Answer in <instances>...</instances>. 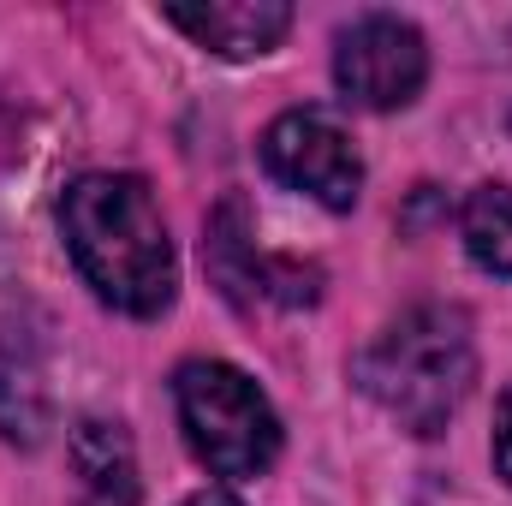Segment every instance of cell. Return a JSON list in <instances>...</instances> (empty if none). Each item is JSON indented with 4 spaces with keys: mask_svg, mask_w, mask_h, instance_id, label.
<instances>
[{
    "mask_svg": "<svg viewBox=\"0 0 512 506\" xmlns=\"http://www.w3.org/2000/svg\"><path fill=\"white\" fill-rule=\"evenodd\" d=\"M60 227L78 274L102 304L126 316H161L179 292L167 221L137 173H84L60 197Z\"/></svg>",
    "mask_w": 512,
    "mask_h": 506,
    "instance_id": "cell-1",
    "label": "cell"
},
{
    "mask_svg": "<svg viewBox=\"0 0 512 506\" xmlns=\"http://www.w3.org/2000/svg\"><path fill=\"white\" fill-rule=\"evenodd\" d=\"M352 381L382 405L387 417H399L411 435L447 429V417L465 405V393L477 381L471 316L453 310V304L405 310L399 322H387L382 334L352 358Z\"/></svg>",
    "mask_w": 512,
    "mask_h": 506,
    "instance_id": "cell-2",
    "label": "cell"
},
{
    "mask_svg": "<svg viewBox=\"0 0 512 506\" xmlns=\"http://www.w3.org/2000/svg\"><path fill=\"white\" fill-rule=\"evenodd\" d=\"M173 399H179L191 453L215 477H262L280 459V417L239 364H221V358L179 364Z\"/></svg>",
    "mask_w": 512,
    "mask_h": 506,
    "instance_id": "cell-3",
    "label": "cell"
},
{
    "mask_svg": "<svg viewBox=\"0 0 512 506\" xmlns=\"http://www.w3.org/2000/svg\"><path fill=\"white\" fill-rule=\"evenodd\" d=\"M423 78H429V48H423L417 24H405L393 12L352 18L334 42V84L346 90V102H358L370 114L411 108Z\"/></svg>",
    "mask_w": 512,
    "mask_h": 506,
    "instance_id": "cell-4",
    "label": "cell"
},
{
    "mask_svg": "<svg viewBox=\"0 0 512 506\" xmlns=\"http://www.w3.org/2000/svg\"><path fill=\"white\" fill-rule=\"evenodd\" d=\"M262 167L280 185L316 197L322 209H352L364 191V161H358L352 137L322 108H292L262 131Z\"/></svg>",
    "mask_w": 512,
    "mask_h": 506,
    "instance_id": "cell-5",
    "label": "cell"
},
{
    "mask_svg": "<svg viewBox=\"0 0 512 506\" xmlns=\"http://www.w3.org/2000/svg\"><path fill=\"white\" fill-rule=\"evenodd\" d=\"M209 268L221 280V292L256 310V304H280V310H298V304H316L322 298V268L316 262H286V256H268L251 233V215L239 197H227L215 215H209Z\"/></svg>",
    "mask_w": 512,
    "mask_h": 506,
    "instance_id": "cell-6",
    "label": "cell"
},
{
    "mask_svg": "<svg viewBox=\"0 0 512 506\" xmlns=\"http://www.w3.org/2000/svg\"><path fill=\"white\" fill-rule=\"evenodd\" d=\"M54 429L48 346L30 316H0V435L12 447H42Z\"/></svg>",
    "mask_w": 512,
    "mask_h": 506,
    "instance_id": "cell-7",
    "label": "cell"
},
{
    "mask_svg": "<svg viewBox=\"0 0 512 506\" xmlns=\"http://www.w3.org/2000/svg\"><path fill=\"white\" fill-rule=\"evenodd\" d=\"M167 24H179L197 48L227 54V60H251L268 54L286 30H292V6L286 0H173L161 6Z\"/></svg>",
    "mask_w": 512,
    "mask_h": 506,
    "instance_id": "cell-8",
    "label": "cell"
},
{
    "mask_svg": "<svg viewBox=\"0 0 512 506\" xmlns=\"http://www.w3.org/2000/svg\"><path fill=\"white\" fill-rule=\"evenodd\" d=\"M72 465L84 483L90 506H131L137 501V465H131V441L120 423L108 417H84L72 429Z\"/></svg>",
    "mask_w": 512,
    "mask_h": 506,
    "instance_id": "cell-9",
    "label": "cell"
},
{
    "mask_svg": "<svg viewBox=\"0 0 512 506\" xmlns=\"http://www.w3.org/2000/svg\"><path fill=\"white\" fill-rule=\"evenodd\" d=\"M459 233L477 268L512 274V191L507 185H477L459 209Z\"/></svg>",
    "mask_w": 512,
    "mask_h": 506,
    "instance_id": "cell-10",
    "label": "cell"
},
{
    "mask_svg": "<svg viewBox=\"0 0 512 506\" xmlns=\"http://www.w3.org/2000/svg\"><path fill=\"white\" fill-rule=\"evenodd\" d=\"M495 465L512 483V387L501 393V411H495Z\"/></svg>",
    "mask_w": 512,
    "mask_h": 506,
    "instance_id": "cell-11",
    "label": "cell"
},
{
    "mask_svg": "<svg viewBox=\"0 0 512 506\" xmlns=\"http://www.w3.org/2000/svg\"><path fill=\"white\" fill-rule=\"evenodd\" d=\"M185 506H239L233 495H197V501H185Z\"/></svg>",
    "mask_w": 512,
    "mask_h": 506,
    "instance_id": "cell-12",
    "label": "cell"
}]
</instances>
